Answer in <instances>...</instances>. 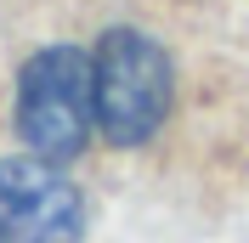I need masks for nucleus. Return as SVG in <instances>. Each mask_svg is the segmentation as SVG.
Instances as JSON below:
<instances>
[{
    "instance_id": "nucleus-1",
    "label": "nucleus",
    "mask_w": 249,
    "mask_h": 243,
    "mask_svg": "<svg viewBox=\"0 0 249 243\" xmlns=\"http://www.w3.org/2000/svg\"><path fill=\"white\" fill-rule=\"evenodd\" d=\"M91 91H96V130L113 147H142L153 136L176 96V68L159 40L142 29H108L91 57Z\"/></svg>"
},
{
    "instance_id": "nucleus-2",
    "label": "nucleus",
    "mask_w": 249,
    "mask_h": 243,
    "mask_svg": "<svg viewBox=\"0 0 249 243\" xmlns=\"http://www.w3.org/2000/svg\"><path fill=\"white\" fill-rule=\"evenodd\" d=\"M96 91H91V57L79 46H46L23 62L17 79V130L34 147V158H74L91 141Z\"/></svg>"
},
{
    "instance_id": "nucleus-3",
    "label": "nucleus",
    "mask_w": 249,
    "mask_h": 243,
    "mask_svg": "<svg viewBox=\"0 0 249 243\" xmlns=\"http://www.w3.org/2000/svg\"><path fill=\"white\" fill-rule=\"evenodd\" d=\"M85 198L51 158H6L0 164V243H79Z\"/></svg>"
}]
</instances>
